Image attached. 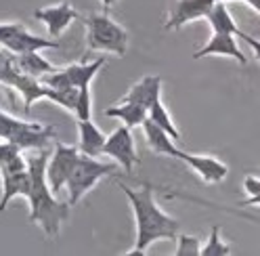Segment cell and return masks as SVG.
Instances as JSON below:
<instances>
[{
	"label": "cell",
	"instance_id": "6da1fadb",
	"mask_svg": "<svg viewBox=\"0 0 260 256\" xmlns=\"http://www.w3.org/2000/svg\"><path fill=\"white\" fill-rule=\"evenodd\" d=\"M46 159H48L46 147L36 149L34 155L25 157L27 172H29V191L25 200L29 202V220L36 222L48 237H57L63 222L70 218L72 206L68 202H59L51 191V187H48L46 174H44Z\"/></svg>",
	"mask_w": 260,
	"mask_h": 256
},
{
	"label": "cell",
	"instance_id": "7a4b0ae2",
	"mask_svg": "<svg viewBox=\"0 0 260 256\" xmlns=\"http://www.w3.org/2000/svg\"><path fill=\"white\" fill-rule=\"evenodd\" d=\"M124 196L130 202L137 222V242L126 254H147L149 246L157 239H174L178 233V220L166 214L157 206L153 198L151 185H143L141 189H130L124 183H118Z\"/></svg>",
	"mask_w": 260,
	"mask_h": 256
},
{
	"label": "cell",
	"instance_id": "3957f363",
	"mask_svg": "<svg viewBox=\"0 0 260 256\" xmlns=\"http://www.w3.org/2000/svg\"><path fill=\"white\" fill-rule=\"evenodd\" d=\"M86 23V49L90 53H111L124 57L128 51V31L113 21L107 11L92 13L84 19Z\"/></svg>",
	"mask_w": 260,
	"mask_h": 256
},
{
	"label": "cell",
	"instance_id": "277c9868",
	"mask_svg": "<svg viewBox=\"0 0 260 256\" xmlns=\"http://www.w3.org/2000/svg\"><path fill=\"white\" fill-rule=\"evenodd\" d=\"M0 139L11 141L25 151V149L48 147V143L57 139V133L51 124L25 122V120L15 118L0 109Z\"/></svg>",
	"mask_w": 260,
	"mask_h": 256
},
{
	"label": "cell",
	"instance_id": "5b68a950",
	"mask_svg": "<svg viewBox=\"0 0 260 256\" xmlns=\"http://www.w3.org/2000/svg\"><path fill=\"white\" fill-rule=\"evenodd\" d=\"M113 172H116V166L113 164H105L92 155L80 153L76 159V166L72 168L68 181H65V187H63L68 191V204L74 208L103 177L113 174Z\"/></svg>",
	"mask_w": 260,
	"mask_h": 256
},
{
	"label": "cell",
	"instance_id": "8992f818",
	"mask_svg": "<svg viewBox=\"0 0 260 256\" xmlns=\"http://www.w3.org/2000/svg\"><path fill=\"white\" fill-rule=\"evenodd\" d=\"M0 46L9 49L11 53H27L42 49H59V42L29 34L21 21H5L0 23Z\"/></svg>",
	"mask_w": 260,
	"mask_h": 256
},
{
	"label": "cell",
	"instance_id": "52a82bcc",
	"mask_svg": "<svg viewBox=\"0 0 260 256\" xmlns=\"http://www.w3.org/2000/svg\"><path fill=\"white\" fill-rule=\"evenodd\" d=\"M53 143H55V149H53V153L48 155V159H46L44 174H46L48 187H51V191L57 196V194H61V191H63L65 181H68L72 168L76 166V159L80 155V149H78V145H65V143H61L57 139Z\"/></svg>",
	"mask_w": 260,
	"mask_h": 256
},
{
	"label": "cell",
	"instance_id": "ba28073f",
	"mask_svg": "<svg viewBox=\"0 0 260 256\" xmlns=\"http://www.w3.org/2000/svg\"><path fill=\"white\" fill-rule=\"evenodd\" d=\"M101 155L111 157L126 172H133V168L139 164V155L135 149V137L128 126H118L109 137H105Z\"/></svg>",
	"mask_w": 260,
	"mask_h": 256
},
{
	"label": "cell",
	"instance_id": "9c48e42d",
	"mask_svg": "<svg viewBox=\"0 0 260 256\" xmlns=\"http://www.w3.org/2000/svg\"><path fill=\"white\" fill-rule=\"evenodd\" d=\"M176 159L185 162L208 185L222 183L226 179V174H229V166H226L224 162H220V159L214 157V155H198V153H189V151L178 149Z\"/></svg>",
	"mask_w": 260,
	"mask_h": 256
},
{
	"label": "cell",
	"instance_id": "30bf717a",
	"mask_svg": "<svg viewBox=\"0 0 260 256\" xmlns=\"http://www.w3.org/2000/svg\"><path fill=\"white\" fill-rule=\"evenodd\" d=\"M34 17L46 25L48 34H51L53 38H59L76 19H80V13L74 9V5L70 3V0H63V3H57V5H48V7L36 9Z\"/></svg>",
	"mask_w": 260,
	"mask_h": 256
},
{
	"label": "cell",
	"instance_id": "8fae6325",
	"mask_svg": "<svg viewBox=\"0 0 260 256\" xmlns=\"http://www.w3.org/2000/svg\"><path fill=\"white\" fill-rule=\"evenodd\" d=\"M212 5L214 0H174L164 21V29H181L189 21L206 19Z\"/></svg>",
	"mask_w": 260,
	"mask_h": 256
},
{
	"label": "cell",
	"instance_id": "7c38bea8",
	"mask_svg": "<svg viewBox=\"0 0 260 256\" xmlns=\"http://www.w3.org/2000/svg\"><path fill=\"white\" fill-rule=\"evenodd\" d=\"M235 34H222V31H212V38L208 40V44H204L200 51L193 53V59H202L208 55H222V57H231L235 61H239L241 66L248 63V57L241 53L239 44L235 40Z\"/></svg>",
	"mask_w": 260,
	"mask_h": 256
},
{
	"label": "cell",
	"instance_id": "4fadbf2b",
	"mask_svg": "<svg viewBox=\"0 0 260 256\" xmlns=\"http://www.w3.org/2000/svg\"><path fill=\"white\" fill-rule=\"evenodd\" d=\"M0 181H3V198H0V212L7 210V206L15 198H25L29 191V172L23 170H9L0 172Z\"/></svg>",
	"mask_w": 260,
	"mask_h": 256
},
{
	"label": "cell",
	"instance_id": "5bb4252c",
	"mask_svg": "<svg viewBox=\"0 0 260 256\" xmlns=\"http://www.w3.org/2000/svg\"><path fill=\"white\" fill-rule=\"evenodd\" d=\"M157 99H161V76L149 74V76L141 78L137 84L130 86V90L120 101H133V103H139V105H143L145 109H147Z\"/></svg>",
	"mask_w": 260,
	"mask_h": 256
},
{
	"label": "cell",
	"instance_id": "9a60e30c",
	"mask_svg": "<svg viewBox=\"0 0 260 256\" xmlns=\"http://www.w3.org/2000/svg\"><path fill=\"white\" fill-rule=\"evenodd\" d=\"M141 128H143L145 139H147V145H149V149L153 153H157V155H170V157L176 159V155H178L176 141L166 131H161V128L157 124H153L149 118L143 120Z\"/></svg>",
	"mask_w": 260,
	"mask_h": 256
},
{
	"label": "cell",
	"instance_id": "2e32d148",
	"mask_svg": "<svg viewBox=\"0 0 260 256\" xmlns=\"http://www.w3.org/2000/svg\"><path fill=\"white\" fill-rule=\"evenodd\" d=\"M105 143V135L92 120H78V149L84 155L99 157Z\"/></svg>",
	"mask_w": 260,
	"mask_h": 256
},
{
	"label": "cell",
	"instance_id": "e0dca14e",
	"mask_svg": "<svg viewBox=\"0 0 260 256\" xmlns=\"http://www.w3.org/2000/svg\"><path fill=\"white\" fill-rule=\"evenodd\" d=\"M105 66V57H99L96 61L90 63H72L68 68H61L68 76L70 84L80 88V86H90V82L94 80V76L101 72V68Z\"/></svg>",
	"mask_w": 260,
	"mask_h": 256
},
{
	"label": "cell",
	"instance_id": "ac0fdd59",
	"mask_svg": "<svg viewBox=\"0 0 260 256\" xmlns=\"http://www.w3.org/2000/svg\"><path fill=\"white\" fill-rule=\"evenodd\" d=\"M105 116L122 120V124L128 126V128H137V126L143 124L145 118H147V109H145L143 105H139V103H133V101H120L118 105L107 107Z\"/></svg>",
	"mask_w": 260,
	"mask_h": 256
},
{
	"label": "cell",
	"instance_id": "d6986e66",
	"mask_svg": "<svg viewBox=\"0 0 260 256\" xmlns=\"http://www.w3.org/2000/svg\"><path fill=\"white\" fill-rule=\"evenodd\" d=\"M15 66L21 74H27L31 78H42L44 74L53 72L55 66L46 61L40 51H27V53H15Z\"/></svg>",
	"mask_w": 260,
	"mask_h": 256
},
{
	"label": "cell",
	"instance_id": "ffe728a7",
	"mask_svg": "<svg viewBox=\"0 0 260 256\" xmlns=\"http://www.w3.org/2000/svg\"><path fill=\"white\" fill-rule=\"evenodd\" d=\"M206 19H208L210 27H212V31H222V34H235V36L239 34V27L233 21L226 3H214L212 9L208 11Z\"/></svg>",
	"mask_w": 260,
	"mask_h": 256
},
{
	"label": "cell",
	"instance_id": "44dd1931",
	"mask_svg": "<svg viewBox=\"0 0 260 256\" xmlns=\"http://www.w3.org/2000/svg\"><path fill=\"white\" fill-rule=\"evenodd\" d=\"M23 168H27L23 149L19 145H15V143H11V141L0 143V172L23 170Z\"/></svg>",
	"mask_w": 260,
	"mask_h": 256
},
{
	"label": "cell",
	"instance_id": "7402d4cb",
	"mask_svg": "<svg viewBox=\"0 0 260 256\" xmlns=\"http://www.w3.org/2000/svg\"><path fill=\"white\" fill-rule=\"evenodd\" d=\"M147 118L153 122V124H157L161 131H166L174 141H178L181 139V133H178V128L174 126V122H172V116L168 114V109L164 107V103H161V99H157V101H153L149 107H147Z\"/></svg>",
	"mask_w": 260,
	"mask_h": 256
},
{
	"label": "cell",
	"instance_id": "603a6c76",
	"mask_svg": "<svg viewBox=\"0 0 260 256\" xmlns=\"http://www.w3.org/2000/svg\"><path fill=\"white\" fill-rule=\"evenodd\" d=\"M226 254H231V248L222 242L218 225H212V229H210V237L206 239V244L200 250V256H226Z\"/></svg>",
	"mask_w": 260,
	"mask_h": 256
},
{
	"label": "cell",
	"instance_id": "cb8c5ba5",
	"mask_svg": "<svg viewBox=\"0 0 260 256\" xmlns=\"http://www.w3.org/2000/svg\"><path fill=\"white\" fill-rule=\"evenodd\" d=\"M176 250L174 256H200L202 242L195 235H185V233H176Z\"/></svg>",
	"mask_w": 260,
	"mask_h": 256
},
{
	"label": "cell",
	"instance_id": "d4e9b609",
	"mask_svg": "<svg viewBox=\"0 0 260 256\" xmlns=\"http://www.w3.org/2000/svg\"><path fill=\"white\" fill-rule=\"evenodd\" d=\"M76 120H90L92 116V97H90V86H80L78 88V99L74 107Z\"/></svg>",
	"mask_w": 260,
	"mask_h": 256
},
{
	"label": "cell",
	"instance_id": "484cf974",
	"mask_svg": "<svg viewBox=\"0 0 260 256\" xmlns=\"http://www.w3.org/2000/svg\"><path fill=\"white\" fill-rule=\"evenodd\" d=\"M243 191L248 194V198L260 194V177L258 174H248V177L243 179Z\"/></svg>",
	"mask_w": 260,
	"mask_h": 256
},
{
	"label": "cell",
	"instance_id": "4316f807",
	"mask_svg": "<svg viewBox=\"0 0 260 256\" xmlns=\"http://www.w3.org/2000/svg\"><path fill=\"white\" fill-rule=\"evenodd\" d=\"M237 38H241L243 42H246V44L250 46V49H252V53H254L256 61H260V40H258V38H254V36H250V34H246V31H241V29H239Z\"/></svg>",
	"mask_w": 260,
	"mask_h": 256
},
{
	"label": "cell",
	"instance_id": "83f0119b",
	"mask_svg": "<svg viewBox=\"0 0 260 256\" xmlns=\"http://www.w3.org/2000/svg\"><path fill=\"white\" fill-rule=\"evenodd\" d=\"M241 208H250V206H260V194L258 196H252V198H248V200H243L241 204H239Z\"/></svg>",
	"mask_w": 260,
	"mask_h": 256
},
{
	"label": "cell",
	"instance_id": "f1b7e54d",
	"mask_svg": "<svg viewBox=\"0 0 260 256\" xmlns=\"http://www.w3.org/2000/svg\"><path fill=\"white\" fill-rule=\"evenodd\" d=\"M243 3H248V5H250V7L260 15V0H243Z\"/></svg>",
	"mask_w": 260,
	"mask_h": 256
},
{
	"label": "cell",
	"instance_id": "f546056e",
	"mask_svg": "<svg viewBox=\"0 0 260 256\" xmlns=\"http://www.w3.org/2000/svg\"><path fill=\"white\" fill-rule=\"evenodd\" d=\"M113 3H116V0H101V5H103L105 11H109V9L113 7Z\"/></svg>",
	"mask_w": 260,
	"mask_h": 256
},
{
	"label": "cell",
	"instance_id": "4dcf8cb0",
	"mask_svg": "<svg viewBox=\"0 0 260 256\" xmlns=\"http://www.w3.org/2000/svg\"><path fill=\"white\" fill-rule=\"evenodd\" d=\"M214 3H233V0H214Z\"/></svg>",
	"mask_w": 260,
	"mask_h": 256
}]
</instances>
